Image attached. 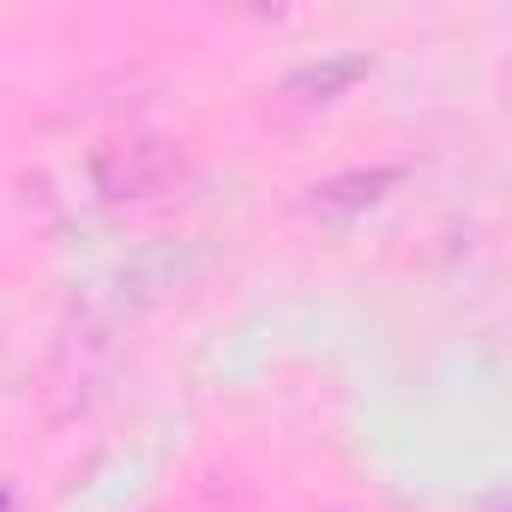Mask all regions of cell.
Listing matches in <instances>:
<instances>
[{
  "label": "cell",
  "instance_id": "3957f363",
  "mask_svg": "<svg viewBox=\"0 0 512 512\" xmlns=\"http://www.w3.org/2000/svg\"><path fill=\"white\" fill-rule=\"evenodd\" d=\"M374 61L368 55H332V61H314V67H302V73H290V97H308V103H326V97H338L344 85H356L362 73H368Z\"/></svg>",
  "mask_w": 512,
  "mask_h": 512
},
{
  "label": "cell",
  "instance_id": "6da1fadb",
  "mask_svg": "<svg viewBox=\"0 0 512 512\" xmlns=\"http://www.w3.org/2000/svg\"><path fill=\"white\" fill-rule=\"evenodd\" d=\"M103 199H157L181 175V151L169 139H115L91 163Z\"/></svg>",
  "mask_w": 512,
  "mask_h": 512
},
{
  "label": "cell",
  "instance_id": "7a4b0ae2",
  "mask_svg": "<svg viewBox=\"0 0 512 512\" xmlns=\"http://www.w3.org/2000/svg\"><path fill=\"white\" fill-rule=\"evenodd\" d=\"M398 181H404V169H350V175H332V181H320V187L308 193V217L344 223V217L368 211L374 199H386Z\"/></svg>",
  "mask_w": 512,
  "mask_h": 512
},
{
  "label": "cell",
  "instance_id": "277c9868",
  "mask_svg": "<svg viewBox=\"0 0 512 512\" xmlns=\"http://www.w3.org/2000/svg\"><path fill=\"white\" fill-rule=\"evenodd\" d=\"M0 512H13V494H7V482H0Z\"/></svg>",
  "mask_w": 512,
  "mask_h": 512
}]
</instances>
